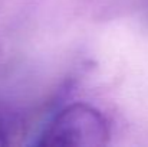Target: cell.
<instances>
[{
  "label": "cell",
  "instance_id": "obj_2",
  "mask_svg": "<svg viewBox=\"0 0 148 147\" xmlns=\"http://www.w3.org/2000/svg\"><path fill=\"white\" fill-rule=\"evenodd\" d=\"M4 144H6V137H4V133L0 127V146H4Z\"/></svg>",
  "mask_w": 148,
  "mask_h": 147
},
{
  "label": "cell",
  "instance_id": "obj_1",
  "mask_svg": "<svg viewBox=\"0 0 148 147\" xmlns=\"http://www.w3.org/2000/svg\"><path fill=\"white\" fill-rule=\"evenodd\" d=\"M109 140V127L98 110L75 102L59 111L39 137V146L99 147Z\"/></svg>",
  "mask_w": 148,
  "mask_h": 147
}]
</instances>
